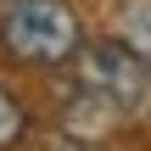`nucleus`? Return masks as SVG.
Returning <instances> with one entry per match:
<instances>
[{
	"mask_svg": "<svg viewBox=\"0 0 151 151\" xmlns=\"http://www.w3.org/2000/svg\"><path fill=\"white\" fill-rule=\"evenodd\" d=\"M22 134H28V112H22V101L0 84V151L22 146Z\"/></svg>",
	"mask_w": 151,
	"mask_h": 151,
	"instance_id": "7ed1b4c3",
	"label": "nucleus"
},
{
	"mask_svg": "<svg viewBox=\"0 0 151 151\" xmlns=\"http://www.w3.org/2000/svg\"><path fill=\"white\" fill-rule=\"evenodd\" d=\"M78 11L67 0H0V50L22 67H62L78 50Z\"/></svg>",
	"mask_w": 151,
	"mask_h": 151,
	"instance_id": "f257e3e1",
	"label": "nucleus"
},
{
	"mask_svg": "<svg viewBox=\"0 0 151 151\" xmlns=\"http://www.w3.org/2000/svg\"><path fill=\"white\" fill-rule=\"evenodd\" d=\"M73 67H78V95L112 123V118H129L151 101V67L123 45V39H95L73 50Z\"/></svg>",
	"mask_w": 151,
	"mask_h": 151,
	"instance_id": "f03ea898",
	"label": "nucleus"
},
{
	"mask_svg": "<svg viewBox=\"0 0 151 151\" xmlns=\"http://www.w3.org/2000/svg\"><path fill=\"white\" fill-rule=\"evenodd\" d=\"M123 45L151 67V6H134V11L123 17Z\"/></svg>",
	"mask_w": 151,
	"mask_h": 151,
	"instance_id": "20e7f679",
	"label": "nucleus"
}]
</instances>
